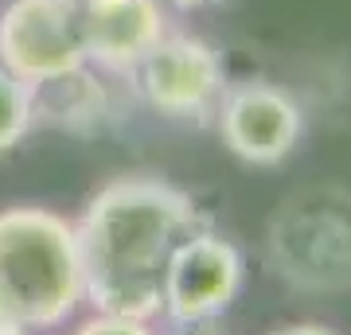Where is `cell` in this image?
Listing matches in <instances>:
<instances>
[{
	"label": "cell",
	"instance_id": "cell-10",
	"mask_svg": "<svg viewBox=\"0 0 351 335\" xmlns=\"http://www.w3.org/2000/svg\"><path fill=\"white\" fill-rule=\"evenodd\" d=\"M277 335H336L332 327H324V323H293V327H285V332Z\"/></svg>",
	"mask_w": 351,
	"mask_h": 335
},
{
	"label": "cell",
	"instance_id": "cell-5",
	"mask_svg": "<svg viewBox=\"0 0 351 335\" xmlns=\"http://www.w3.org/2000/svg\"><path fill=\"white\" fill-rule=\"evenodd\" d=\"M133 71L141 75L145 98L168 117H195L223 90L219 55L191 36H160Z\"/></svg>",
	"mask_w": 351,
	"mask_h": 335
},
{
	"label": "cell",
	"instance_id": "cell-11",
	"mask_svg": "<svg viewBox=\"0 0 351 335\" xmlns=\"http://www.w3.org/2000/svg\"><path fill=\"white\" fill-rule=\"evenodd\" d=\"M168 4H180V8H191V4H199V0H168Z\"/></svg>",
	"mask_w": 351,
	"mask_h": 335
},
{
	"label": "cell",
	"instance_id": "cell-7",
	"mask_svg": "<svg viewBox=\"0 0 351 335\" xmlns=\"http://www.w3.org/2000/svg\"><path fill=\"white\" fill-rule=\"evenodd\" d=\"M86 55L113 71H133L164 36L156 0H78Z\"/></svg>",
	"mask_w": 351,
	"mask_h": 335
},
{
	"label": "cell",
	"instance_id": "cell-9",
	"mask_svg": "<svg viewBox=\"0 0 351 335\" xmlns=\"http://www.w3.org/2000/svg\"><path fill=\"white\" fill-rule=\"evenodd\" d=\"M75 335H152L145 320H129V316H106L98 312L94 320H86Z\"/></svg>",
	"mask_w": 351,
	"mask_h": 335
},
{
	"label": "cell",
	"instance_id": "cell-4",
	"mask_svg": "<svg viewBox=\"0 0 351 335\" xmlns=\"http://www.w3.org/2000/svg\"><path fill=\"white\" fill-rule=\"evenodd\" d=\"M242 285V253L234 242L199 230L184 234L164 265L160 304L176 323H199L230 308Z\"/></svg>",
	"mask_w": 351,
	"mask_h": 335
},
{
	"label": "cell",
	"instance_id": "cell-2",
	"mask_svg": "<svg viewBox=\"0 0 351 335\" xmlns=\"http://www.w3.org/2000/svg\"><path fill=\"white\" fill-rule=\"evenodd\" d=\"M86 300L75 226L43 207L0 214V335L63 323Z\"/></svg>",
	"mask_w": 351,
	"mask_h": 335
},
{
	"label": "cell",
	"instance_id": "cell-8",
	"mask_svg": "<svg viewBox=\"0 0 351 335\" xmlns=\"http://www.w3.org/2000/svg\"><path fill=\"white\" fill-rule=\"evenodd\" d=\"M32 117H36L32 86L0 66V152L12 149L16 140L32 129Z\"/></svg>",
	"mask_w": 351,
	"mask_h": 335
},
{
	"label": "cell",
	"instance_id": "cell-3",
	"mask_svg": "<svg viewBox=\"0 0 351 335\" xmlns=\"http://www.w3.org/2000/svg\"><path fill=\"white\" fill-rule=\"evenodd\" d=\"M78 0H12L0 16V66L27 86L78 75L86 62Z\"/></svg>",
	"mask_w": 351,
	"mask_h": 335
},
{
	"label": "cell",
	"instance_id": "cell-1",
	"mask_svg": "<svg viewBox=\"0 0 351 335\" xmlns=\"http://www.w3.org/2000/svg\"><path fill=\"white\" fill-rule=\"evenodd\" d=\"M191 199L156 175H121L101 187L75 226L94 308L149 323L164 308L168 253L191 230Z\"/></svg>",
	"mask_w": 351,
	"mask_h": 335
},
{
	"label": "cell",
	"instance_id": "cell-6",
	"mask_svg": "<svg viewBox=\"0 0 351 335\" xmlns=\"http://www.w3.org/2000/svg\"><path fill=\"white\" fill-rule=\"evenodd\" d=\"M219 133L226 149L246 164H277L285 160L301 137V110L285 90L250 82L230 90L219 113Z\"/></svg>",
	"mask_w": 351,
	"mask_h": 335
}]
</instances>
